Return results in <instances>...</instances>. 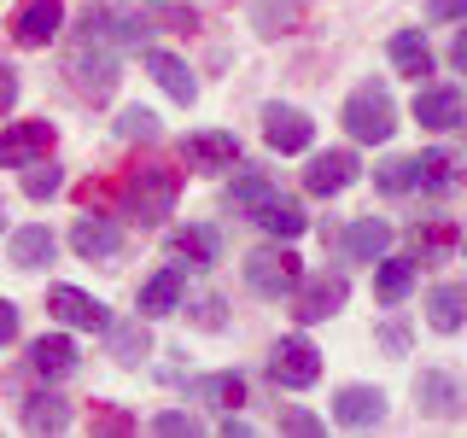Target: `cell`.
<instances>
[{
	"instance_id": "484cf974",
	"label": "cell",
	"mask_w": 467,
	"mask_h": 438,
	"mask_svg": "<svg viewBox=\"0 0 467 438\" xmlns=\"http://www.w3.org/2000/svg\"><path fill=\"white\" fill-rule=\"evenodd\" d=\"M252 223H263V228L275 234V240H298V234L310 228V216H304V204H298V199L269 193V199H263V211L252 216Z\"/></svg>"
},
{
	"instance_id": "bcb514c9",
	"label": "cell",
	"mask_w": 467,
	"mask_h": 438,
	"mask_svg": "<svg viewBox=\"0 0 467 438\" xmlns=\"http://www.w3.org/2000/svg\"><path fill=\"white\" fill-rule=\"evenodd\" d=\"M0 216H6V211H0Z\"/></svg>"
},
{
	"instance_id": "f1b7e54d",
	"label": "cell",
	"mask_w": 467,
	"mask_h": 438,
	"mask_svg": "<svg viewBox=\"0 0 467 438\" xmlns=\"http://www.w3.org/2000/svg\"><path fill=\"white\" fill-rule=\"evenodd\" d=\"M24 427L29 433H65L70 427V403L58 398V391H36V398L24 403Z\"/></svg>"
},
{
	"instance_id": "d6a6232c",
	"label": "cell",
	"mask_w": 467,
	"mask_h": 438,
	"mask_svg": "<svg viewBox=\"0 0 467 438\" xmlns=\"http://www.w3.org/2000/svg\"><path fill=\"white\" fill-rule=\"evenodd\" d=\"M252 18H257L263 36H286V29L298 24V0H257Z\"/></svg>"
},
{
	"instance_id": "ba28073f",
	"label": "cell",
	"mask_w": 467,
	"mask_h": 438,
	"mask_svg": "<svg viewBox=\"0 0 467 438\" xmlns=\"http://www.w3.org/2000/svg\"><path fill=\"white\" fill-rule=\"evenodd\" d=\"M58 29H65V0H18V12H12L18 47H47Z\"/></svg>"
},
{
	"instance_id": "f6af8a7d",
	"label": "cell",
	"mask_w": 467,
	"mask_h": 438,
	"mask_svg": "<svg viewBox=\"0 0 467 438\" xmlns=\"http://www.w3.org/2000/svg\"><path fill=\"white\" fill-rule=\"evenodd\" d=\"M223 438H252V427H245L240 415H228V421H223Z\"/></svg>"
},
{
	"instance_id": "7402d4cb",
	"label": "cell",
	"mask_w": 467,
	"mask_h": 438,
	"mask_svg": "<svg viewBox=\"0 0 467 438\" xmlns=\"http://www.w3.org/2000/svg\"><path fill=\"white\" fill-rule=\"evenodd\" d=\"M391 252V223L386 216H357V223L345 228V257L350 263H379Z\"/></svg>"
},
{
	"instance_id": "1f68e13d",
	"label": "cell",
	"mask_w": 467,
	"mask_h": 438,
	"mask_svg": "<svg viewBox=\"0 0 467 438\" xmlns=\"http://www.w3.org/2000/svg\"><path fill=\"white\" fill-rule=\"evenodd\" d=\"M409 245H415V257H420V263H432V257H444L450 245H456V228H450L444 216H427V223L409 228Z\"/></svg>"
},
{
	"instance_id": "74e56055",
	"label": "cell",
	"mask_w": 467,
	"mask_h": 438,
	"mask_svg": "<svg viewBox=\"0 0 467 438\" xmlns=\"http://www.w3.org/2000/svg\"><path fill=\"white\" fill-rule=\"evenodd\" d=\"M152 433H164V438H193V433H199V421H193V415H182V409H164V415L152 421Z\"/></svg>"
},
{
	"instance_id": "30bf717a",
	"label": "cell",
	"mask_w": 467,
	"mask_h": 438,
	"mask_svg": "<svg viewBox=\"0 0 467 438\" xmlns=\"http://www.w3.org/2000/svg\"><path fill=\"white\" fill-rule=\"evenodd\" d=\"M357 152H345V146H333V152H316L310 158V170H304V193H316V199H339L350 182H357Z\"/></svg>"
},
{
	"instance_id": "7c38bea8",
	"label": "cell",
	"mask_w": 467,
	"mask_h": 438,
	"mask_svg": "<svg viewBox=\"0 0 467 438\" xmlns=\"http://www.w3.org/2000/svg\"><path fill=\"white\" fill-rule=\"evenodd\" d=\"M263 141H269L275 152H310L316 123L298 106H263Z\"/></svg>"
},
{
	"instance_id": "d590c367",
	"label": "cell",
	"mask_w": 467,
	"mask_h": 438,
	"mask_svg": "<svg viewBox=\"0 0 467 438\" xmlns=\"http://www.w3.org/2000/svg\"><path fill=\"white\" fill-rule=\"evenodd\" d=\"M117 135H123V141H158V111L129 106L123 117H117Z\"/></svg>"
},
{
	"instance_id": "2e32d148",
	"label": "cell",
	"mask_w": 467,
	"mask_h": 438,
	"mask_svg": "<svg viewBox=\"0 0 467 438\" xmlns=\"http://www.w3.org/2000/svg\"><path fill=\"white\" fill-rule=\"evenodd\" d=\"M415 398H420V409H427V415L450 421V415H456V409L467 403V391H462V380H456V374H444V369H420Z\"/></svg>"
},
{
	"instance_id": "5bb4252c",
	"label": "cell",
	"mask_w": 467,
	"mask_h": 438,
	"mask_svg": "<svg viewBox=\"0 0 467 438\" xmlns=\"http://www.w3.org/2000/svg\"><path fill=\"white\" fill-rule=\"evenodd\" d=\"M182 304H187V269H182V263H164V269L140 287V316L146 321H152V316H175Z\"/></svg>"
},
{
	"instance_id": "f546056e",
	"label": "cell",
	"mask_w": 467,
	"mask_h": 438,
	"mask_svg": "<svg viewBox=\"0 0 467 438\" xmlns=\"http://www.w3.org/2000/svg\"><path fill=\"white\" fill-rule=\"evenodd\" d=\"M193 398L199 403H211V409H240L245 403V380L240 374H204V380H193Z\"/></svg>"
},
{
	"instance_id": "7bdbcfd3",
	"label": "cell",
	"mask_w": 467,
	"mask_h": 438,
	"mask_svg": "<svg viewBox=\"0 0 467 438\" xmlns=\"http://www.w3.org/2000/svg\"><path fill=\"white\" fill-rule=\"evenodd\" d=\"M12 339H18V304L0 298V345H12Z\"/></svg>"
},
{
	"instance_id": "ee69618b",
	"label": "cell",
	"mask_w": 467,
	"mask_h": 438,
	"mask_svg": "<svg viewBox=\"0 0 467 438\" xmlns=\"http://www.w3.org/2000/svg\"><path fill=\"white\" fill-rule=\"evenodd\" d=\"M450 65H456L462 77H467V29H462V36H456V47H450Z\"/></svg>"
},
{
	"instance_id": "836d02e7",
	"label": "cell",
	"mask_w": 467,
	"mask_h": 438,
	"mask_svg": "<svg viewBox=\"0 0 467 438\" xmlns=\"http://www.w3.org/2000/svg\"><path fill=\"white\" fill-rule=\"evenodd\" d=\"M374 187H379L386 199L409 193V187H415V158H386V164L374 170Z\"/></svg>"
},
{
	"instance_id": "52a82bcc",
	"label": "cell",
	"mask_w": 467,
	"mask_h": 438,
	"mask_svg": "<svg viewBox=\"0 0 467 438\" xmlns=\"http://www.w3.org/2000/svg\"><path fill=\"white\" fill-rule=\"evenodd\" d=\"M53 152V123L47 117H24V123H6L0 129V170H24L36 158Z\"/></svg>"
},
{
	"instance_id": "44dd1931",
	"label": "cell",
	"mask_w": 467,
	"mask_h": 438,
	"mask_svg": "<svg viewBox=\"0 0 467 438\" xmlns=\"http://www.w3.org/2000/svg\"><path fill=\"white\" fill-rule=\"evenodd\" d=\"M427 328L432 333H462L467 328V281H444L427 292Z\"/></svg>"
},
{
	"instance_id": "8fae6325",
	"label": "cell",
	"mask_w": 467,
	"mask_h": 438,
	"mask_svg": "<svg viewBox=\"0 0 467 438\" xmlns=\"http://www.w3.org/2000/svg\"><path fill=\"white\" fill-rule=\"evenodd\" d=\"M47 310L65 321V328H82V333H106V321H111V310L94 298V292H82V287H53Z\"/></svg>"
},
{
	"instance_id": "603a6c76",
	"label": "cell",
	"mask_w": 467,
	"mask_h": 438,
	"mask_svg": "<svg viewBox=\"0 0 467 438\" xmlns=\"http://www.w3.org/2000/svg\"><path fill=\"white\" fill-rule=\"evenodd\" d=\"M146 70L158 77V88H164L170 99H182V106H193V99H199V82H193V70H187V58H175L164 47H146Z\"/></svg>"
},
{
	"instance_id": "7a4b0ae2",
	"label": "cell",
	"mask_w": 467,
	"mask_h": 438,
	"mask_svg": "<svg viewBox=\"0 0 467 438\" xmlns=\"http://www.w3.org/2000/svg\"><path fill=\"white\" fill-rule=\"evenodd\" d=\"M175 199H182V175H175V170H164V164L129 170V182H123V216H129V223L158 228L175 211Z\"/></svg>"
},
{
	"instance_id": "e575fe53",
	"label": "cell",
	"mask_w": 467,
	"mask_h": 438,
	"mask_svg": "<svg viewBox=\"0 0 467 438\" xmlns=\"http://www.w3.org/2000/svg\"><path fill=\"white\" fill-rule=\"evenodd\" d=\"M58 187H65V170H58V164H47V158L24 164V193H29V199H53Z\"/></svg>"
},
{
	"instance_id": "60d3db41",
	"label": "cell",
	"mask_w": 467,
	"mask_h": 438,
	"mask_svg": "<svg viewBox=\"0 0 467 438\" xmlns=\"http://www.w3.org/2000/svg\"><path fill=\"white\" fill-rule=\"evenodd\" d=\"M12 106H18V70H12V65H0V117H6Z\"/></svg>"
},
{
	"instance_id": "4316f807",
	"label": "cell",
	"mask_w": 467,
	"mask_h": 438,
	"mask_svg": "<svg viewBox=\"0 0 467 438\" xmlns=\"http://www.w3.org/2000/svg\"><path fill=\"white\" fill-rule=\"evenodd\" d=\"M391 65L403 70V77H432V47H427V36H420V29H398V36H391Z\"/></svg>"
},
{
	"instance_id": "277c9868",
	"label": "cell",
	"mask_w": 467,
	"mask_h": 438,
	"mask_svg": "<svg viewBox=\"0 0 467 438\" xmlns=\"http://www.w3.org/2000/svg\"><path fill=\"white\" fill-rule=\"evenodd\" d=\"M298 281H304V263H298V252H286V245H257V252L245 257V287H252L257 298H292Z\"/></svg>"
},
{
	"instance_id": "4dcf8cb0",
	"label": "cell",
	"mask_w": 467,
	"mask_h": 438,
	"mask_svg": "<svg viewBox=\"0 0 467 438\" xmlns=\"http://www.w3.org/2000/svg\"><path fill=\"white\" fill-rule=\"evenodd\" d=\"M415 187H427V193H450V187H456V158H450L444 146L420 152L415 158Z\"/></svg>"
},
{
	"instance_id": "f35d334b",
	"label": "cell",
	"mask_w": 467,
	"mask_h": 438,
	"mask_svg": "<svg viewBox=\"0 0 467 438\" xmlns=\"http://www.w3.org/2000/svg\"><path fill=\"white\" fill-rule=\"evenodd\" d=\"M281 433H298V438H316V433H321V421L310 415V409H298V403H286V409H281Z\"/></svg>"
},
{
	"instance_id": "ffe728a7",
	"label": "cell",
	"mask_w": 467,
	"mask_h": 438,
	"mask_svg": "<svg viewBox=\"0 0 467 438\" xmlns=\"http://www.w3.org/2000/svg\"><path fill=\"white\" fill-rule=\"evenodd\" d=\"M415 281H420V257H379L374 263V298L379 304H403L409 292H415Z\"/></svg>"
},
{
	"instance_id": "4fadbf2b",
	"label": "cell",
	"mask_w": 467,
	"mask_h": 438,
	"mask_svg": "<svg viewBox=\"0 0 467 438\" xmlns=\"http://www.w3.org/2000/svg\"><path fill=\"white\" fill-rule=\"evenodd\" d=\"M333 421L350 427V433L379 427V421H386V391L379 386H339L333 391Z\"/></svg>"
},
{
	"instance_id": "8992f818",
	"label": "cell",
	"mask_w": 467,
	"mask_h": 438,
	"mask_svg": "<svg viewBox=\"0 0 467 438\" xmlns=\"http://www.w3.org/2000/svg\"><path fill=\"white\" fill-rule=\"evenodd\" d=\"M345 292H350V281L339 269H321V275H310V281H298L292 287V316L298 321H327V316H339L345 310Z\"/></svg>"
},
{
	"instance_id": "9a60e30c",
	"label": "cell",
	"mask_w": 467,
	"mask_h": 438,
	"mask_svg": "<svg viewBox=\"0 0 467 438\" xmlns=\"http://www.w3.org/2000/svg\"><path fill=\"white\" fill-rule=\"evenodd\" d=\"M70 252L77 257H117L123 252V228L111 223V216H77V228H70Z\"/></svg>"
},
{
	"instance_id": "5b68a950",
	"label": "cell",
	"mask_w": 467,
	"mask_h": 438,
	"mask_svg": "<svg viewBox=\"0 0 467 438\" xmlns=\"http://www.w3.org/2000/svg\"><path fill=\"white\" fill-rule=\"evenodd\" d=\"M269 380H275V386H286V391L316 386V380H321V350L304 339V333H292V339H281V345L269 350Z\"/></svg>"
},
{
	"instance_id": "3957f363",
	"label": "cell",
	"mask_w": 467,
	"mask_h": 438,
	"mask_svg": "<svg viewBox=\"0 0 467 438\" xmlns=\"http://www.w3.org/2000/svg\"><path fill=\"white\" fill-rule=\"evenodd\" d=\"M339 123H345V135H350V141L379 146V141L398 135V99H391V88H386V82H362L357 94L345 99Z\"/></svg>"
},
{
	"instance_id": "e0dca14e",
	"label": "cell",
	"mask_w": 467,
	"mask_h": 438,
	"mask_svg": "<svg viewBox=\"0 0 467 438\" xmlns=\"http://www.w3.org/2000/svg\"><path fill=\"white\" fill-rule=\"evenodd\" d=\"M53 252H58V240H53V228H41V223L12 228V240H6V263H12V269H47Z\"/></svg>"
},
{
	"instance_id": "ab89813d",
	"label": "cell",
	"mask_w": 467,
	"mask_h": 438,
	"mask_svg": "<svg viewBox=\"0 0 467 438\" xmlns=\"http://www.w3.org/2000/svg\"><path fill=\"white\" fill-rule=\"evenodd\" d=\"M427 12L438 24H467V0H427Z\"/></svg>"
},
{
	"instance_id": "8d00e7d4",
	"label": "cell",
	"mask_w": 467,
	"mask_h": 438,
	"mask_svg": "<svg viewBox=\"0 0 467 438\" xmlns=\"http://www.w3.org/2000/svg\"><path fill=\"white\" fill-rule=\"evenodd\" d=\"M88 427L94 433H135V421H129L117 403H94V421H88Z\"/></svg>"
},
{
	"instance_id": "ac0fdd59",
	"label": "cell",
	"mask_w": 467,
	"mask_h": 438,
	"mask_svg": "<svg viewBox=\"0 0 467 438\" xmlns=\"http://www.w3.org/2000/svg\"><path fill=\"white\" fill-rule=\"evenodd\" d=\"M170 257H182L187 269H211V263H223V234L204 228V223L175 228V234H170Z\"/></svg>"
},
{
	"instance_id": "cb8c5ba5",
	"label": "cell",
	"mask_w": 467,
	"mask_h": 438,
	"mask_svg": "<svg viewBox=\"0 0 467 438\" xmlns=\"http://www.w3.org/2000/svg\"><path fill=\"white\" fill-rule=\"evenodd\" d=\"M106 339H111V357L123 369H140L146 350H152V333H146V316H129V321H106Z\"/></svg>"
},
{
	"instance_id": "83f0119b",
	"label": "cell",
	"mask_w": 467,
	"mask_h": 438,
	"mask_svg": "<svg viewBox=\"0 0 467 438\" xmlns=\"http://www.w3.org/2000/svg\"><path fill=\"white\" fill-rule=\"evenodd\" d=\"M269 193H275V182L263 170H240V175H234V187H228V211L234 216H257Z\"/></svg>"
},
{
	"instance_id": "b9f144b4",
	"label": "cell",
	"mask_w": 467,
	"mask_h": 438,
	"mask_svg": "<svg viewBox=\"0 0 467 438\" xmlns=\"http://www.w3.org/2000/svg\"><path fill=\"white\" fill-rule=\"evenodd\" d=\"M193 321H199V328H223V298H199Z\"/></svg>"
},
{
	"instance_id": "6da1fadb",
	"label": "cell",
	"mask_w": 467,
	"mask_h": 438,
	"mask_svg": "<svg viewBox=\"0 0 467 438\" xmlns=\"http://www.w3.org/2000/svg\"><path fill=\"white\" fill-rule=\"evenodd\" d=\"M70 82H77V94L82 99H111L117 94V29L106 12H94L88 6V18H82V36H77V47H70Z\"/></svg>"
},
{
	"instance_id": "d4e9b609",
	"label": "cell",
	"mask_w": 467,
	"mask_h": 438,
	"mask_svg": "<svg viewBox=\"0 0 467 438\" xmlns=\"http://www.w3.org/2000/svg\"><path fill=\"white\" fill-rule=\"evenodd\" d=\"M29 369H36L41 380H65L70 369H77V345H70L65 333H41V339L29 345Z\"/></svg>"
},
{
	"instance_id": "9c48e42d",
	"label": "cell",
	"mask_w": 467,
	"mask_h": 438,
	"mask_svg": "<svg viewBox=\"0 0 467 438\" xmlns=\"http://www.w3.org/2000/svg\"><path fill=\"white\" fill-rule=\"evenodd\" d=\"M182 158H187V170H199V175H223V170L240 164V141H234L228 129H199V135L182 141Z\"/></svg>"
},
{
	"instance_id": "7dc6e473",
	"label": "cell",
	"mask_w": 467,
	"mask_h": 438,
	"mask_svg": "<svg viewBox=\"0 0 467 438\" xmlns=\"http://www.w3.org/2000/svg\"><path fill=\"white\" fill-rule=\"evenodd\" d=\"M462 245H467V240H462Z\"/></svg>"
},
{
	"instance_id": "d6986e66",
	"label": "cell",
	"mask_w": 467,
	"mask_h": 438,
	"mask_svg": "<svg viewBox=\"0 0 467 438\" xmlns=\"http://www.w3.org/2000/svg\"><path fill=\"white\" fill-rule=\"evenodd\" d=\"M462 117H467L462 88H420L415 94V123L420 129H456Z\"/></svg>"
}]
</instances>
